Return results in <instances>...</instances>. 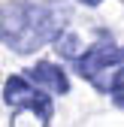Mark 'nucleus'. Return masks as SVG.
<instances>
[{"label": "nucleus", "instance_id": "f03ea898", "mask_svg": "<svg viewBox=\"0 0 124 127\" xmlns=\"http://www.w3.org/2000/svg\"><path fill=\"white\" fill-rule=\"evenodd\" d=\"M3 103L12 109V121H21L24 115H30L39 127H49L52 124V100L49 94H42L33 82H27V76H9L6 85H3Z\"/></svg>", "mask_w": 124, "mask_h": 127}, {"label": "nucleus", "instance_id": "423d86ee", "mask_svg": "<svg viewBox=\"0 0 124 127\" xmlns=\"http://www.w3.org/2000/svg\"><path fill=\"white\" fill-rule=\"evenodd\" d=\"M109 97L118 109H124V67L112 76V85H109Z\"/></svg>", "mask_w": 124, "mask_h": 127}, {"label": "nucleus", "instance_id": "f257e3e1", "mask_svg": "<svg viewBox=\"0 0 124 127\" xmlns=\"http://www.w3.org/2000/svg\"><path fill=\"white\" fill-rule=\"evenodd\" d=\"M67 3H33V0H6L0 15L3 45L15 55H33L42 45L58 42L70 21Z\"/></svg>", "mask_w": 124, "mask_h": 127}, {"label": "nucleus", "instance_id": "39448f33", "mask_svg": "<svg viewBox=\"0 0 124 127\" xmlns=\"http://www.w3.org/2000/svg\"><path fill=\"white\" fill-rule=\"evenodd\" d=\"M58 52L64 55V58H73V61H79V58H82V52H79V36H76L73 30H67V33L58 39Z\"/></svg>", "mask_w": 124, "mask_h": 127}, {"label": "nucleus", "instance_id": "20e7f679", "mask_svg": "<svg viewBox=\"0 0 124 127\" xmlns=\"http://www.w3.org/2000/svg\"><path fill=\"white\" fill-rule=\"evenodd\" d=\"M27 76H33L36 88H45L52 94H70V76L64 73V67H58L52 61H39L27 70Z\"/></svg>", "mask_w": 124, "mask_h": 127}, {"label": "nucleus", "instance_id": "0eeeda50", "mask_svg": "<svg viewBox=\"0 0 124 127\" xmlns=\"http://www.w3.org/2000/svg\"><path fill=\"white\" fill-rule=\"evenodd\" d=\"M79 3H85V6H100L103 0H79Z\"/></svg>", "mask_w": 124, "mask_h": 127}, {"label": "nucleus", "instance_id": "7ed1b4c3", "mask_svg": "<svg viewBox=\"0 0 124 127\" xmlns=\"http://www.w3.org/2000/svg\"><path fill=\"white\" fill-rule=\"evenodd\" d=\"M124 61V45H115L112 39L100 36L94 45H88V52H82V58L76 61L79 76H85V82H91L97 91H106L103 85V73Z\"/></svg>", "mask_w": 124, "mask_h": 127}]
</instances>
